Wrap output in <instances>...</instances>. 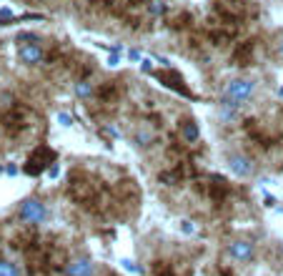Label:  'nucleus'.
Wrapping results in <instances>:
<instances>
[{
	"instance_id": "nucleus-17",
	"label": "nucleus",
	"mask_w": 283,
	"mask_h": 276,
	"mask_svg": "<svg viewBox=\"0 0 283 276\" xmlns=\"http://www.w3.org/2000/svg\"><path fill=\"white\" fill-rule=\"evenodd\" d=\"M128 58H131V63H141L145 56H143L141 48H131V51H128Z\"/></svg>"
},
{
	"instance_id": "nucleus-11",
	"label": "nucleus",
	"mask_w": 283,
	"mask_h": 276,
	"mask_svg": "<svg viewBox=\"0 0 283 276\" xmlns=\"http://www.w3.org/2000/svg\"><path fill=\"white\" fill-rule=\"evenodd\" d=\"M0 276H20V269L10 261H0Z\"/></svg>"
},
{
	"instance_id": "nucleus-21",
	"label": "nucleus",
	"mask_w": 283,
	"mask_h": 276,
	"mask_svg": "<svg viewBox=\"0 0 283 276\" xmlns=\"http://www.w3.org/2000/svg\"><path fill=\"white\" fill-rule=\"evenodd\" d=\"M106 133H111V136H113V138H120V133H118V131H115L113 126H106Z\"/></svg>"
},
{
	"instance_id": "nucleus-14",
	"label": "nucleus",
	"mask_w": 283,
	"mask_h": 276,
	"mask_svg": "<svg viewBox=\"0 0 283 276\" xmlns=\"http://www.w3.org/2000/svg\"><path fill=\"white\" fill-rule=\"evenodd\" d=\"M120 266H123L125 271H131V274H143V269L141 266H136L133 259H120Z\"/></svg>"
},
{
	"instance_id": "nucleus-18",
	"label": "nucleus",
	"mask_w": 283,
	"mask_h": 276,
	"mask_svg": "<svg viewBox=\"0 0 283 276\" xmlns=\"http://www.w3.org/2000/svg\"><path fill=\"white\" fill-rule=\"evenodd\" d=\"M120 61H123V53H111L108 56V68H118Z\"/></svg>"
},
{
	"instance_id": "nucleus-7",
	"label": "nucleus",
	"mask_w": 283,
	"mask_h": 276,
	"mask_svg": "<svg viewBox=\"0 0 283 276\" xmlns=\"http://www.w3.org/2000/svg\"><path fill=\"white\" fill-rule=\"evenodd\" d=\"M238 113H241V106L230 103L228 98H223V95H221V101H218V121L226 123V126H230V123H236Z\"/></svg>"
},
{
	"instance_id": "nucleus-13",
	"label": "nucleus",
	"mask_w": 283,
	"mask_h": 276,
	"mask_svg": "<svg viewBox=\"0 0 283 276\" xmlns=\"http://www.w3.org/2000/svg\"><path fill=\"white\" fill-rule=\"evenodd\" d=\"M56 121H58L60 128H73V116H70V113H65V111H58Z\"/></svg>"
},
{
	"instance_id": "nucleus-5",
	"label": "nucleus",
	"mask_w": 283,
	"mask_h": 276,
	"mask_svg": "<svg viewBox=\"0 0 283 276\" xmlns=\"http://www.w3.org/2000/svg\"><path fill=\"white\" fill-rule=\"evenodd\" d=\"M45 58L40 43H28V45H18V61L23 65H40Z\"/></svg>"
},
{
	"instance_id": "nucleus-22",
	"label": "nucleus",
	"mask_w": 283,
	"mask_h": 276,
	"mask_svg": "<svg viewBox=\"0 0 283 276\" xmlns=\"http://www.w3.org/2000/svg\"><path fill=\"white\" fill-rule=\"evenodd\" d=\"M5 173H8V176H15V173H18V166H8Z\"/></svg>"
},
{
	"instance_id": "nucleus-8",
	"label": "nucleus",
	"mask_w": 283,
	"mask_h": 276,
	"mask_svg": "<svg viewBox=\"0 0 283 276\" xmlns=\"http://www.w3.org/2000/svg\"><path fill=\"white\" fill-rule=\"evenodd\" d=\"M153 141H156V136H153V131L145 128V126H141V128L133 133V146H136V148H150Z\"/></svg>"
},
{
	"instance_id": "nucleus-10",
	"label": "nucleus",
	"mask_w": 283,
	"mask_h": 276,
	"mask_svg": "<svg viewBox=\"0 0 283 276\" xmlns=\"http://www.w3.org/2000/svg\"><path fill=\"white\" fill-rule=\"evenodd\" d=\"M73 91H75V95H78V98H90V95H93V83H88V81H78V83H75V86H73Z\"/></svg>"
},
{
	"instance_id": "nucleus-6",
	"label": "nucleus",
	"mask_w": 283,
	"mask_h": 276,
	"mask_svg": "<svg viewBox=\"0 0 283 276\" xmlns=\"http://www.w3.org/2000/svg\"><path fill=\"white\" fill-rule=\"evenodd\" d=\"M95 274V264L88 256H78L65 266V276H93Z\"/></svg>"
},
{
	"instance_id": "nucleus-2",
	"label": "nucleus",
	"mask_w": 283,
	"mask_h": 276,
	"mask_svg": "<svg viewBox=\"0 0 283 276\" xmlns=\"http://www.w3.org/2000/svg\"><path fill=\"white\" fill-rule=\"evenodd\" d=\"M18 216H20L23 223L40 226V223H45V218H48V204L40 201V198H35V196L23 198V201H20V209H18Z\"/></svg>"
},
{
	"instance_id": "nucleus-1",
	"label": "nucleus",
	"mask_w": 283,
	"mask_h": 276,
	"mask_svg": "<svg viewBox=\"0 0 283 276\" xmlns=\"http://www.w3.org/2000/svg\"><path fill=\"white\" fill-rule=\"evenodd\" d=\"M255 93V81L253 78H230L223 88V98H228L236 106H243L253 98Z\"/></svg>"
},
{
	"instance_id": "nucleus-9",
	"label": "nucleus",
	"mask_w": 283,
	"mask_h": 276,
	"mask_svg": "<svg viewBox=\"0 0 283 276\" xmlns=\"http://www.w3.org/2000/svg\"><path fill=\"white\" fill-rule=\"evenodd\" d=\"M181 136H183V141H188V143H196V141L200 138L198 123H193V121L183 123V126H181Z\"/></svg>"
},
{
	"instance_id": "nucleus-23",
	"label": "nucleus",
	"mask_w": 283,
	"mask_h": 276,
	"mask_svg": "<svg viewBox=\"0 0 283 276\" xmlns=\"http://www.w3.org/2000/svg\"><path fill=\"white\" fill-rule=\"evenodd\" d=\"M278 95H281V98H283V86H281V88H278Z\"/></svg>"
},
{
	"instance_id": "nucleus-4",
	"label": "nucleus",
	"mask_w": 283,
	"mask_h": 276,
	"mask_svg": "<svg viewBox=\"0 0 283 276\" xmlns=\"http://www.w3.org/2000/svg\"><path fill=\"white\" fill-rule=\"evenodd\" d=\"M228 256H230L236 264H248V261H253V256H255L253 241H248V239H236V241H230V244H228Z\"/></svg>"
},
{
	"instance_id": "nucleus-24",
	"label": "nucleus",
	"mask_w": 283,
	"mask_h": 276,
	"mask_svg": "<svg viewBox=\"0 0 283 276\" xmlns=\"http://www.w3.org/2000/svg\"><path fill=\"white\" fill-rule=\"evenodd\" d=\"M278 211H281V214H283V206H278Z\"/></svg>"
},
{
	"instance_id": "nucleus-3",
	"label": "nucleus",
	"mask_w": 283,
	"mask_h": 276,
	"mask_svg": "<svg viewBox=\"0 0 283 276\" xmlns=\"http://www.w3.org/2000/svg\"><path fill=\"white\" fill-rule=\"evenodd\" d=\"M226 163H228V168H230V173H233L236 179H251L253 171H255L253 158L246 156V154H230L226 158Z\"/></svg>"
},
{
	"instance_id": "nucleus-20",
	"label": "nucleus",
	"mask_w": 283,
	"mask_h": 276,
	"mask_svg": "<svg viewBox=\"0 0 283 276\" xmlns=\"http://www.w3.org/2000/svg\"><path fill=\"white\" fill-rule=\"evenodd\" d=\"M141 68L145 70V73H150V70H153V61H150V58H143V61H141Z\"/></svg>"
},
{
	"instance_id": "nucleus-25",
	"label": "nucleus",
	"mask_w": 283,
	"mask_h": 276,
	"mask_svg": "<svg viewBox=\"0 0 283 276\" xmlns=\"http://www.w3.org/2000/svg\"><path fill=\"white\" fill-rule=\"evenodd\" d=\"M281 53H283V45H281Z\"/></svg>"
},
{
	"instance_id": "nucleus-12",
	"label": "nucleus",
	"mask_w": 283,
	"mask_h": 276,
	"mask_svg": "<svg viewBox=\"0 0 283 276\" xmlns=\"http://www.w3.org/2000/svg\"><path fill=\"white\" fill-rule=\"evenodd\" d=\"M166 10H168V5H166L163 0H153V3L148 5V13H150V15H156V18H158V15H163Z\"/></svg>"
},
{
	"instance_id": "nucleus-16",
	"label": "nucleus",
	"mask_w": 283,
	"mask_h": 276,
	"mask_svg": "<svg viewBox=\"0 0 283 276\" xmlns=\"http://www.w3.org/2000/svg\"><path fill=\"white\" fill-rule=\"evenodd\" d=\"M181 231H183V234H188V236H191V234H196L193 221H191V218H183V221H181Z\"/></svg>"
},
{
	"instance_id": "nucleus-19",
	"label": "nucleus",
	"mask_w": 283,
	"mask_h": 276,
	"mask_svg": "<svg viewBox=\"0 0 283 276\" xmlns=\"http://www.w3.org/2000/svg\"><path fill=\"white\" fill-rule=\"evenodd\" d=\"M48 176H50V179L56 181L58 176H60V163H53V166H50V171H48Z\"/></svg>"
},
{
	"instance_id": "nucleus-15",
	"label": "nucleus",
	"mask_w": 283,
	"mask_h": 276,
	"mask_svg": "<svg viewBox=\"0 0 283 276\" xmlns=\"http://www.w3.org/2000/svg\"><path fill=\"white\" fill-rule=\"evenodd\" d=\"M15 40H18V45H28V43H40L35 33H20V35H18Z\"/></svg>"
}]
</instances>
